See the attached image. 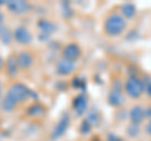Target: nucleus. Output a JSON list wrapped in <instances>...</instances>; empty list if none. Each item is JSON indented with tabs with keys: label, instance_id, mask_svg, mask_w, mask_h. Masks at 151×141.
Returning a JSON list of instances; mask_svg holds the SVG:
<instances>
[{
	"label": "nucleus",
	"instance_id": "1",
	"mask_svg": "<svg viewBox=\"0 0 151 141\" xmlns=\"http://www.w3.org/2000/svg\"><path fill=\"white\" fill-rule=\"evenodd\" d=\"M125 29H126V20L122 17L117 15V14H113V15H110L106 19L105 30L108 35H111V37L120 35Z\"/></svg>",
	"mask_w": 151,
	"mask_h": 141
},
{
	"label": "nucleus",
	"instance_id": "2",
	"mask_svg": "<svg viewBox=\"0 0 151 141\" xmlns=\"http://www.w3.org/2000/svg\"><path fill=\"white\" fill-rule=\"evenodd\" d=\"M6 97L9 100H12L14 103H19V102L24 101L29 97H37V95L33 93L29 88L24 86V84L17 83V84H13L10 87V90L8 91Z\"/></svg>",
	"mask_w": 151,
	"mask_h": 141
},
{
	"label": "nucleus",
	"instance_id": "3",
	"mask_svg": "<svg viewBox=\"0 0 151 141\" xmlns=\"http://www.w3.org/2000/svg\"><path fill=\"white\" fill-rule=\"evenodd\" d=\"M125 88H126V93L132 98H139L145 91L144 82L137 77H130L127 79Z\"/></svg>",
	"mask_w": 151,
	"mask_h": 141
},
{
	"label": "nucleus",
	"instance_id": "4",
	"mask_svg": "<svg viewBox=\"0 0 151 141\" xmlns=\"http://www.w3.org/2000/svg\"><path fill=\"white\" fill-rule=\"evenodd\" d=\"M6 6L12 13L18 14V15L28 13L30 10V5L23 0H9V1H6Z\"/></svg>",
	"mask_w": 151,
	"mask_h": 141
},
{
	"label": "nucleus",
	"instance_id": "5",
	"mask_svg": "<svg viewBox=\"0 0 151 141\" xmlns=\"http://www.w3.org/2000/svg\"><path fill=\"white\" fill-rule=\"evenodd\" d=\"M68 126H69V116L65 115L63 116L62 119L59 120V122L57 124V126L53 130V134H52V139L55 140V139H59L65 134V131L68 130Z\"/></svg>",
	"mask_w": 151,
	"mask_h": 141
},
{
	"label": "nucleus",
	"instance_id": "6",
	"mask_svg": "<svg viewBox=\"0 0 151 141\" xmlns=\"http://www.w3.org/2000/svg\"><path fill=\"white\" fill-rule=\"evenodd\" d=\"M38 27H39V29L42 32V34L39 38L43 40V39H47L50 34H53V33L55 32L57 27L54 23H52L50 20H39V23H38Z\"/></svg>",
	"mask_w": 151,
	"mask_h": 141
},
{
	"label": "nucleus",
	"instance_id": "7",
	"mask_svg": "<svg viewBox=\"0 0 151 141\" xmlns=\"http://www.w3.org/2000/svg\"><path fill=\"white\" fill-rule=\"evenodd\" d=\"M81 55V49L77 44H68L63 50V57L64 59L69 60V62H74L77 60Z\"/></svg>",
	"mask_w": 151,
	"mask_h": 141
},
{
	"label": "nucleus",
	"instance_id": "8",
	"mask_svg": "<svg viewBox=\"0 0 151 141\" xmlns=\"http://www.w3.org/2000/svg\"><path fill=\"white\" fill-rule=\"evenodd\" d=\"M14 38L18 43L20 44H29L32 42V34L30 32L24 27H19L14 33Z\"/></svg>",
	"mask_w": 151,
	"mask_h": 141
},
{
	"label": "nucleus",
	"instance_id": "9",
	"mask_svg": "<svg viewBox=\"0 0 151 141\" xmlns=\"http://www.w3.org/2000/svg\"><path fill=\"white\" fill-rule=\"evenodd\" d=\"M74 68H76L74 62H69L67 59H63V60H60V62H58L55 70L59 76H68V74L73 72Z\"/></svg>",
	"mask_w": 151,
	"mask_h": 141
},
{
	"label": "nucleus",
	"instance_id": "10",
	"mask_svg": "<svg viewBox=\"0 0 151 141\" xmlns=\"http://www.w3.org/2000/svg\"><path fill=\"white\" fill-rule=\"evenodd\" d=\"M87 106H88V101H87L86 96L79 95V96H77L74 98L73 109H74L76 112H77V115H83L84 112H86V110H87Z\"/></svg>",
	"mask_w": 151,
	"mask_h": 141
},
{
	"label": "nucleus",
	"instance_id": "11",
	"mask_svg": "<svg viewBox=\"0 0 151 141\" xmlns=\"http://www.w3.org/2000/svg\"><path fill=\"white\" fill-rule=\"evenodd\" d=\"M145 117V110H142L140 106L132 107V110L130 111V120L132 122V125H140L142 122Z\"/></svg>",
	"mask_w": 151,
	"mask_h": 141
},
{
	"label": "nucleus",
	"instance_id": "12",
	"mask_svg": "<svg viewBox=\"0 0 151 141\" xmlns=\"http://www.w3.org/2000/svg\"><path fill=\"white\" fill-rule=\"evenodd\" d=\"M17 62L22 68H29L33 64V57L29 52H22V53L18 55Z\"/></svg>",
	"mask_w": 151,
	"mask_h": 141
},
{
	"label": "nucleus",
	"instance_id": "13",
	"mask_svg": "<svg viewBox=\"0 0 151 141\" xmlns=\"http://www.w3.org/2000/svg\"><path fill=\"white\" fill-rule=\"evenodd\" d=\"M125 101V98L124 96H122V93L121 91H112L110 93V96H108V102L111 103L112 106H121L122 103H124Z\"/></svg>",
	"mask_w": 151,
	"mask_h": 141
},
{
	"label": "nucleus",
	"instance_id": "14",
	"mask_svg": "<svg viewBox=\"0 0 151 141\" xmlns=\"http://www.w3.org/2000/svg\"><path fill=\"white\" fill-rule=\"evenodd\" d=\"M44 112H45L44 107L42 105H39V103H35V105H33L28 109V115L32 116V117H40V116L44 115Z\"/></svg>",
	"mask_w": 151,
	"mask_h": 141
},
{
	"label": "nucleus",
	"instance_id": "15",
	"mask_svg": "<svg viewBox=\"0 0 151 141\" xmlns=\"http://www.w3.org/2000/svg\"><path fill=\"white\" fill-rule=\"evenodd\" d=\"M121 12H122V15L130 19V18H134L136 15V6L134 4H130V3L124 4L121 8Z\"/></svg>",
	"mask_w": 151,
	"mask_h": 141
},
{
	"label": "nucleus",
	"instance_id": "16",
	"mask_svg": "<svg viewBox=\"0 0 151 141\" xmlns=\"http://www.w3.org/2000/svg\"><path fill=\"white\" fill-rule=\"evenodd\" d=\"M6 69H8V73L10 74V76H15V74H17L18 62H17V59L14 58V57L8 59V62H6Z\"/></svg>",
	"mask_w": 151,
	"mask_h": 141
},
{
	"label": "nucleus",
	"instance_id": "17",
	"mask_svg": "<svg viewBox=\"0 0 151 141\" xmlns=\"http://www.w3.org/2000/svg\"><path fill=\"white\" fill-rule=\"evenodd\" d=\"M0 38H1L4 44H9L12 40V33L9 32L8 28H5L3 24L0 25Z\"/></svg>",
	"mask_w": 151,
	"mask_h": 141
},
{
	"label": "nucleus",
	"instance_id": "18",
	"mask_svg": "<svg viewBox=\"0 0 151 141\" xmlns=\"http://www.w3.org/2000/svg\"><path fill=\"white\" fill-rule=\"evenodd\" d=\"M15 105L17 103H14L12 100H9L8 97H5L4 98V101H3V103H1V109L4 111H12L14 107H15Z\"/></svg>",
	"mask_w": 151,
	"mask_h": 141
},
{
	"label": "nucleus",
	"instance_id": "19",
	"mask_svg": "<svg viewBox=\"0 0 151 141\" xmlns=\"http://www.w3.org/2000/svg\"><path fill=\"white\" fill-rule=\"evenodd\" d=\"M89 124L93 125V124H98L100 122V116H98L97 114V111H92V112H89V115H88V120H87Z\"/></svg>",
	"mask_w": 151,
	"mask_h": 141
},
{
	"label": "nucleus",
	"instance_id": "20",
	"mask_svg": "<svg viewBox=\"0 0 151 141\" xmlns=\"http://www.w3.org/2000/svg\"><path fill=\"white\" fill-rule=\"evenodd\" d=\"M127 132H129V136H131V137H136V136L139 135L140 130L137 127V125H131L129 129H127Z\"/></svg>",
	"mask_w": 151,
	"mask_h": 141
},
{
	"label": "nucleus",
	"instance_id": "21",
	"mask_svg": "<svg viewBox=\"0 0 151 141\" xmlns=\"http://www.w3.org/2000/svg\"><path fill=\"white\" fill-rule=\"evenodd\" d=\"M91 129H92V125L89 124L87 120L82 122V125H81V132L82 134H88L89 131H91Z\"/></svg>",
	"mask_w": 151,
	"mask_h": 141
},
{
	"label": "nucleus",
	"instance_id": "22",
	"mask_svg": "<svg viewBox=\"0 0 151 141\" xmlns=\"http://www.w3.org/2000/svg\"><path fill=\"white\" fill-rule=\"evenodd\" d=\"M73 86L77 87V88H84L86 87V82H84L83 79H81V78H76L73 81Z\"/></svg>",
	"mask_w": 151,
	"mask_h": 141
},
{
	"label": "nucleus",
	"instance_id": "23",
	"mask_svg": "<svg viewBox=\"0 0 151 141\" xmlns=\"http://www.w3.org/2000/svg\"><path fill=\"white\" fill-rule=\"evenodd\" d=\"M144 86H145V91L146 93L151 97V79H146V82H144Z\"/></svg>",
	"mask_w": 151,
	"mask_h": 141
},
{
	"label": "nucleus",
	"instance_id": "24",
	"mask_svg": "<svg viewBox=\"0 0 151 141\" xmlns=\"http://www.w3.org/2000/svg\"><path fill=\"white\" fill-rule=\"evenodd\" d=\"M145 116L146 117H151V107H149V109L145 110Z\"/></svg>",
	"mask_w": 151,
	"mask_h": 141
},
{
	"label": "nucleus",
	"instance_id": "25",
	"mask_svg": "<svg viewBox=\"0 0 151 141\" xmlns=\"http://www.w3.org/2000/svg\"><path fill=\"white\" fill-rule=\"evenodd\" d=\"M146 132H147V134H150V135H151V121L149 122L147 125H146Z\"/></svg>",
	"mask_w": 151,
	"mask_h": 141
},
{
	"label": "nucleus",
	"instance_id": "26",
	"mask_svg": "<svg viewBox=\"0 0 151 141\" xmlns=\"http://www.w3.org/2000/svg\"><path fill=\"white\" fill-rule=\"evenodd\" d=\"M110 140L111 141H121V139H119L117 136H113V135H110Z\"/></svg>",
	"mask_w": 151,
	"mask_h": 141
},
{
	"label": "nucleus",
	"instance_id": "27",
	"mask_svg": "<svg viewBox=\"0 0 151 141\" xmlns=\"http://www.w3.org/2000/svg\"><path fill=\"white\" fill-rule=\"evenodd\" d=\"M3 22H4V15H3V13L0 12V25L3 24Z\"/></svg>",
	"mask_w": 151,
	"mask_h": 141
},
{
	"label": "nucleus",
	"instance_id": "28",
	"mask_svg": "<svg viewBox=\"0 0 151 141\" xmlns=\"http://www.w3.org/2000/svg\"><path fill=\"white\" fill-rule=\"evenodd\" d=\"M3 64H4V62H3V58H1V57H0V68H1V67H3Z\"/></svg>",
	"mask_w": 151,
	"mask_h": 141
},
{
	"label": "nucleus",
	"instance_id": "29",
	"mask_svg": "<svg viewBox=\"0 0 151 141\" xmlns=\"http://www.w3.org/2000/svg\"><path fill=\"white\" fill-rule=\"evenodd\" d=\"M4 4H5V1H4V0H0V5H4Z\"/></svg>",
	"mask_w": 151,
	"mask_h": 141
},
{
	"label": "nucleus",
	"instance_id": "30",
	"mask_svg": "<svg viewBox=\"0 0 151 141\" xmlns=\"http://www.w3.org/2000/svg\"><path fill=\"white\" fill-rule=\"evenodd\" d=\"M93 141H101V140H93Z\"/></svg>",
	"mask_w": 151,
	"mask_h": 141
},
{
	"label": "nucleus",
	"instance_id": "31",
	"mask_svg": "<svg viewBox=\"0 0 151 141\" xmlns=\"http://www.w3.org/2000/svg\"><path fill=\"white\" fill-rule=\"evenodd\" d=\"M0 91H1V88H0Z\"/></svg>",
	"mask_w": 151,
	"mask_h": 141
}]
</instances>
